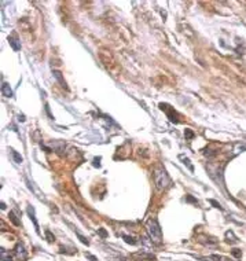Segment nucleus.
<instances>
[{"instance_id":"obj_1","label":"nucleus","mask_w":246,"mask_h":261,"mask_svg":"<svg viewBox=\"0 0 246 261\" xmlns=\"http://www.w3.org/2000/svg\"><path fill=\"white\" fill-rule=\"evenodd\" d=\"M146 230L149 232L150 238L154 243H161L162 242V232H161V227H159V223L157 219H149L146 223Z\"/></svg>"},{"instance_id":"obj_2","label":"nucleus","mask_w":246,"mask_h":261,"mask_svg":"<svg viewBox=\"0 0 246 261\" xmlns=\"http://www.w3.org/2000/svg\"><path fill=\"white\" fill-rule=\"evenodd\" d=\"M154 179H156V186L157 190H164L171 184V177L168 176V173L165 172V169H157L154 172Z\"/></svg>"},{"instance_id":"obj_3","label":"nucleus","mask_w":246,"mask_h":261,"mask_svg":"<svg viewBox=\"0 0 246 261\" xmlns=\"http://www.w3.org/2000/svg\"><path fill=\"white\" fill-rule=\"evenodd\" d=\"M159 109H161L162 111H165L166 116H168V120L172 121V122H175V124H178L179 122V114L178 111L175 110V109H172L169 104L166 103H159Z\"/></svg>"},{"instance_id":"obj_4","label":"nucleus","mask_w":246,"mask_h":261,"mask_svg":"<svg viewBox=\"0 0 246 261\" xmlns=\"http://www.w3.org/2000/svg\"><path fill=\"white\" fill-rule=\"evenodd\" d=\"M15 254L17 257H18V260H26L28 258V251H26L25 246H23L22 242H18L15 246Z\"/></svg>"},{"instance_id":"obj_5","label":"nucleus","mask_w":246,"mask_h":261,"mask_svg":"<svg viewBox=\"0 0 246 261\" xmlns=\"http://www.w3.org/2000/svg\"><path fill=\"white\" fill-rule=\"evenodd\" d=\"M28 216L30 217V220L33 221V224H35V228H36V232L37 234H40V230H39V224H37V220H36V213H35V208H33L32 205L28 206Z\"/></svg>"},{"instance_id":"obj_6","label":"nucleus","mask_w":246,"mask_h":261,"mask_svg":"<svg viewBox=\"0 0 246 261\" xmlns=\"http://www.w3.org/2000/svg\"><path fill=\"white\" fill-rule=\"evenodd\" d=\"M2 94H3V96H6V98H11V96H13V91H11L8 82H3V85H2Z\"/></svg>"},{"instance_id":"obj_7","label":"nucleus","mask_w":246,"mask_h":261,"mask_svg":"<svg viewBox=\"0 0 246 261\" xmlns=\"http://www.w3.org/2000/svg\"><path fill=\"white\" fill-rule=\"evenodd\" d=\"M7 40H8V43H10V46L13 47L14 51H20V50H21V44H20V41H18L17 39H14L13 36H8V37H7Z\"/></svg>"},{"instance_id":"obj_8","label":"nucleus","mask_w":246,"mask_h":261,"mask_svg":"<svg viewBox=\"0 0 246 261\" xmlns=\"http://www.w3.org/2000/svg\"><path fill=\"white\" fill-rule=\"evenodd\" d=\"M52 73H54V77H55L56 80L59 81V84H62V87H63L65 89H69V88H68V84H66L65 80H63V77L61 76V72H58V70H54Z\"/></svg>"},{"instance_id":"obj_9","label":"nucleus","mask_w":246,"mask_h":261,"mask_svg":"<svg viewBox=\"0 0 246 261\" xmlns=\"http://www.w3.org/2000/svg\"><path fill=\"white\" fill-rule=\"evenodd\" d=\"M8 216H10V220H11V223H13L15 227H18V225H21V223H20V220L17 219V216H15V212H10L8 213Z\"/></svg>"},{"instance_id":"obj_10","label":"nucleus","mask_w":246,"mask_h":261,"mask_svg":"<svg viewBox=\"0 0 246 261\" xmlns=\"http://www.w3.org/2000/svg\"><path fill=\"white\" fill-rule=\"evenodd\" d=\"M11 155H13L14 161H15L17 164H21V162L23 161V160H22V157H21V154H18L15 150H13V148H11Z\"/></svg>"},{"instance_id":"obj_11","label":"nucleus","mask_w":246,"mask_h":261,"mask_svg":"<svg viewBox=\"0 0 246 261\" xmlns=\"http://www.w3.org/2000/svg\"><path fill=\"white\" fill-rule=\"evenodd\" d=\"M180 158H181V161H183V162H184V165H186V166H187L188 169L191 170V172H194V166H193V165H191V161L188 160L187 157H183V155H180Z\"/></svg>"},{"instance_id":"obj_12","label":"nucleus","mask_w":246,"mask_h":261,"mask_svg":"<svg viewBox=\"0 0 246 261\" xmlns=\"http://www.w3.org/2000/svg\"><path fill=\"white\" fill-rule=\"evenodd\" d=\"M123 239L126 242V243H129V245H136L135 238H132V236H129V235H123Z\"/></svg>"},{"instance_id":"obj_13","label":"nucleus","mask_w":246,"mask_h":261,"mask_svg":"<svg viewBox=\"0 0 246 261\" xmlns=\"http://www.w3.org/2000/svg\"><path fill=\"white\" fill-rule=\"evenodd\" d=\"M184 137H186V140H191L193 137H194V132L191 129H184Z\"/></svg>"},{"instance_id":"obj_14","label":"nucleus","mask_w":246,"mask_h":261,"mask_svg":"<svg viewBox=\"0 0 246 261\" xmlns=\"http://www.w3.org/2000/svg\"><path fill=\"white\" fill-rule=\"evenodd\" d=\"M2 260L3 261H13V258L10 257L8 253L6 254V249H3V248H2Z\"/></svg>"},{"instance_id":"obj_15","label":"nucleus","mask_w":246,"mask_h":261,"mask_svg":"<svg viewBox=\"0 0 246 261\" xmlns=\"http://www.w3.org/2000/svg\"><path fill=\"white\" fill-rule=\"evenodd\" d=\"M45 236H47V241H48V242H54V241H55V236H54V234H52V232H50L48 230L45 231Z\"/></svg>"},{"instance_id":"obj_16","label":"nucleus","mask_w":246,"mask_h":261,"mask_svg":"<svg viewBox=\"0 0 246 261\" xmlns=\"http://www.w3.org/2000/svg\"><path fill=\"white\" fill-rule=\"evenodd\" d=\"M231 253H232V256L235 258H241V257H242V251H241L239 249H232V251H231Z\"/></svg>"},{"instance_id":"obj_17","label":"nucleus","mask_w":246,"mask_h":261,"mask_svg":"<svg viewBox=\"0 0 246 261\" xmlns=\"http://www.w3.org/2000/svg\"><path fill=\"white\" fill-rule=\"evenodd\" d=\"M209 202H211L212 205L214 206V208H217V209H219V210H224V209H223V206H221L220 203L217 202V201H214V199H209Z\"/></svg>"},{"instance_id":"obj_18","label":"nucleus","mask_w":246,"mask_h":261,"mask_svg":"<svg viewBox=\"0 0 246 261\" xmlns=\"http://www.w3.org/2000/svg\"><path fill=\"white\" fill-rule=\"evenodd\" d=\"M77 238L80 239V242H83L84 245H87V246L90 245V242H88V239L85 238V236H83V235H80V234H78V232H77Z\"/></svg>"},{"instance_id":"obj_19","label":"nucleus","mask_w":246,"mask_h":261,"mask_svg":"<svg viewBox=\"0 0 246 261\" xmlns=\"http://www.w3.org/2000/svg\"><path fill=\"white\" fill-rule=\"evenodd\" d=\"M98 234L101 235L102 238H107V231L105 228H99V230H98Z\"/></svg>"},{"instance_id":"obj_20","label":"nucleus","mask_w":246,"mask_h":261,"mask_svg":"<svg viewBox=\"0 0 246 261\" xmlns=\"http://www.w3.org/2000/svg\"><path fill=\"white\" fill-rule=\"evenodd\" d=\"M186 201H187V202H191V203H195V205H197V203H198V201H197V199H195V198H193V196H191V195H187V196H186Z\"/></svg>"},{"instance_id":"obj_21","label":"nucleus","mask_w":246,"mask_h":261,"mask_svg":"<svg viewBox=\"0 0 246 261\" xmlns=\"http://www.w3.org/2000/svg\"><path fill=\"white\" fill-rule=\"evenodd\" d=\"M99 161H101V157H96V158H94V162H92V164H94L95 168H99V166H101V162H99Z\"/></svg>"},{"instance_id":"obj_22","label":"nucleus","mask_w":246,"mask_h":261,"mask_svg":"<svg viewBox=\"0 0 246 261\" xmlns=\"http://www.w3.org/2000/svg\"><path fill=\"white\" fill-rule=\"evenodd\" d=\"M211 258H212V260H214V261H221V256L212 254V256H211Z\"/></svg>"},{"instance_id":"obj_23","label":"nucleus","mask_w":246,"mask_h":261,"mask_svg":"<svg viewBox=\"0 0 246 261\" xmlns=\"http://www.w3.org/2000/svg\"><path fill=\"white\" fill-rule=\"evenodd\" d=\"M87 258L88 260H91V261H98V258L95 257V256H91V254H87Z\"/></svg>"}]
</instances>
